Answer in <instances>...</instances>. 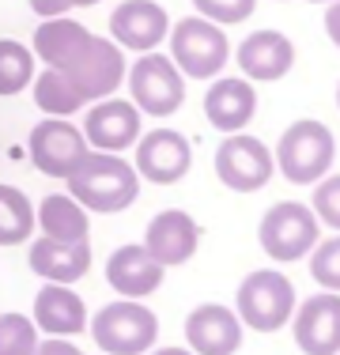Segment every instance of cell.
Listing matches in <instances>:
<instances>
[{
	"instance_id": "cell-30",
	"label": "cell",
	"mask_w": 340,
	"mask_h": 355,
	"mask_svg": "<svg viewBox=\"0 0 340 355\" xmlns=\"http://www.w3.org/2000/svg\"><path fill=\"white\" fill-rule=\"evenodd\" d=\"M197 15L212 19L216 27H235V23H246L257 8V0H193Z\"/></svg>"
},
{
	"instance_id": "cell-14",
	"label": "cell",
	"mask_w": 340,
	"mask_h": 355,
	"mask_svg": "<svg viewBox=\"0 0 340 355\" xmlns=\"http://www.w3.org/2000/svg\"><path fill=\"white\" fill-rule=\"evenodd\" d=\"M170 35V15L155 0H121L110 12V38L133 53H151Z\"/></svg>"
},
{
	"instance_id": "cell-12",
	"label": "cell",
	"mask_w": 340,
	"mask_h": 355,
	"mask_svg": "<svg viewBox=\"0 0 340 355\" xmlns=\"http://www.w3.org/2000/svg\"><path fill=\"white\" fill-rule=\"evenodd\" d=\"M140 110H136L129 98H99L91 103L87 117H83V140H87L91 151H110V155H121L125 148H133L140 140L144 125H140Z\"/></svg>"
},
{
	"instance_id": "cell-34",
	"label": "cell",
	"mask_w": 340,
	"mask_h": 355,
	"mask_svg": "<svg viewBox=\"0 0 340 355\" xmlns=\"http://www.w3.org/2000/svg\"><path fill=\"white\" fill-rule=\"evenodd\" d=\"M148 355H193L189 348H151Z\"/></svg>"
},
{
	"instance_id": "cell-27",
	"label": "cell",
	"mask_w": 340,
	"mask_h": 355,
	"mask_svg": "<svg viewBox=\"0 0 340 355\" xmlns=\"http://www.w3.org/2000/svg\"><path fill=\"white\" fill-rule=\"evenodd\" d=\"M38 325L27 318V314H0V355H34L38 348Z\"/></svg>"
},
{
	"instance_id": "cell-35",
	"label": "cell",
	"mask_w": 340,
	"mask_h": 355,
	"mask_svg": "<svg viewBox=\"0 0 340 355\" xmlns=\"http://www.w3.org/2000/svg\"><path fill=\"white\" fill-rule=\"evenodd\" d=\"M91 4H99V0H76V8H91Z\"/></svg>"
},
{
	"instance_id": "cell-1",
	"label": "cell",
	"mask_w": 340,
	"mask_h": 355,
	"mask_svg": "<svg viewBox=\"0 0 340 355\" xmlns=\"http://www.w3.org/2000/svg\"><path fill=\"white\" fill-rule=\"evenodd\" d=\"M65 182H68V197H76L87 212H102V216L125 212L140 197L136 166L121 155H110V151H87L83 163Z\"/></svg>"
},
{
	"instance_id": "cell-6",
	"label": "cell",
	"mask_w": 340,
	"mask_h": 355,
	"mask_svg": "<svg viewBox=\"0 0 340 355\" xmlns=\"http://www.w3.org/2000/svg\"><path fill=\"white\" fill-rule=\"evenodd\" d=\"M125 83H129V103L144 117H174L185 103V76L159 49L136 57V64L125 72Z\"/></svg>"
},
{
	"instance_id": "cell-15",
	"label": "cell",
	"mask_w": 340,
	"mask_h": 355,
	"mask_svg": "<svg viewBox=\"0 0 340 355\" xmlns=\"http://www.w3.org/2000/svg\"><path fill=\"white\" fill-rule=\"evenodd\" d=\"M235 61L242 69V80L250 83H276L295 69V42L284 31H253L238 42Z\"/></svg>"
},
{
	"instance_id": "cell-18",
	"label": "cell",
	"mask_w": 340,
	"mask_h": 355,
	"mask_svg": "<svg viewBox=\"0 0 340 355\" xmlns=\"http://www.w3.org/2000/svg\"><path fill=\"white\" fill-rule=\"evenodd\" d=\"M253 114H257V91L242 76H216V83L204 91V117L223 137L242 132L253 121Z\"/></svg>"
},
{
	"instance_id": "cell-33",
	"label": "cell",
	"mask_w": 340,
	"mask_h": 355,
	"mask_svg": "<svg viewBox=\"0 0 340 355\" xmlns=\"http://www.w3.org/2000/svg\"><path fill=\"white\" fill-rule=\"evenodd\" d=\"M325 35L340 49V0H329V8H325Z\"/></svg>"
},
{
	"instance_id": "cell-19",
	"label": "cell",
	"mask_w": 340,
	"mask_h": 355,
	"mask_svg": "<svg viewBox=\"0 0 340 355\" xmlns=\"http://www.w3.org/2000/svg\"><path fill=\"white\" fill-rule=\"evenodd\" d=\"M167 268L151 257L140 242H125L110 253L106 261V284L114 287L121 299H148L151 291L163 287Z\"/></svg>"
},
{
	"instance_id": "cell-24",
	"label": "cell",
	"mask_w": 340,
	"mask_h": 355,
	"mask_svg": "<svg viewBox=\"0 0 340 355\" xmlns=\"http://www.w3.org/2000/svg\"><path fill=\"white\" fill-rule=\"evenodd\" d=\"M31 91H34V106H38L42 114H49V117H72V114L83 110L80 91H76L72 80H68L65 72H57V69L34 72Z\"/></svg>"
},
{
	"instance_id": "cell-29",
	"label": "cell",
	"mask_w": 340,
	"mask_h": 355,
	"mask_svg": "<svg viewBox=\"0 0 340 355\" xmlns=\"http://www.w3.org/2000/svg\"><path fill=\"white\" fill-rule=\"evenodd\" d=\"M310 212L318 216V223L333 227V231L340 234V174H325L318 185H314Z\"/></svg>"
},
{
	"instance_id": "cell-3",
	"label": "cell",
	"mask_w": 340,
	"mask_h": 355,
	"mask_svg": "<svg viewBox=\"0 0 340 355\" xmlns=\"http://www.w3.org/2000/svg\"><path fill=\"white\" fill-rule=\"evenodd\" d=\"M102 355H148L159 340V318L140 299H114L87 321Z\"/></svg>"
},
{
	"instance_id": "cell-7",
	"label": "cell",
	"mask_w": 340,
	"mask_h": 355,
	"mask_svg": "<svg viewBox=\"0 0 340 355\" xmlns=\"http://www.w3.org/2000/svg\"><path fill=\"white\" fill-rule=\"evenodd\" d=\"M318 234H321L318 216L306 205H299V200H280V205H272L257 223L261 250L272 261H280V265L306 257V253L318 246Z\"/></svg>"
},
{
	"instance_id": "cell-8",
	"label": "cell",
	"mask_w": 340,
	"mask_h": 355,
	"mask_svg": "<svg viewBox=\"0 0 340 355\" xmlns=\"http://www.w3.org/2000/svg\"><path fill=\"white\" fill-rule=\"evenodd\" d=\"M125 72H129L125 49L110 35H87L83 49L68 61V69H65V76L72 80V87L80 91L83 106L99 103V98H110L125 83Z\"/></svg>"
},
{
	"instance_id": "cell-32",
	"label": "cell",
	"mask_w": 340,
	"mask_h": 355,
	"mask_svg": "<svg viewBox=\"0 0 340 355\" xmlns=\"http://www.w3.org/2000/svg\"><path fill=\"white\" fill-rule=\"evenodd\" d=\"M34 355H83V352L72 340H65V336H46V340H38Z\"/></svg>"
},
{
	"instance_id": "cell-2",
	"label": "cell",
	"mask_w": 340,
	"mask_h": 355,
	"mask_svg": "<svg viewBox=\"0 0 340 355\" xmlns=\"http://www.w3.org/2000/svg\"><path fill=\"white\" fill-rule=\"evenodd\" d=\"M272 159H276V171L291 185H318L337 159V140L325 129V121L299 117L284 129Z\"/></svg>"
},
{
	"instance_id": "cell-22",
	"label": "cell",
	"mask_w": 340,
	"mask_h": 355,
	"mask_svg": "<svg viewBox=\"0 0 340 355\" xmlns=\"http://www.w3.org/2000/svg\"><path fill=\"white\" fill-rule=\"evenodd\" d=\"M91 31L83 23H76L72 15H53V19H42L38 31H34V42H31V53L34 61H46V69H57L65 72L68 61L83 49Z\"/></svg>"
},
{
	"instance_id": "cell-31",
	"label": "cell",
	"mask_w": 340,
	"mask_h": 355,
	"mask_svg": "<svg viewBox=\"0 0 340 355\" xmlns=\"http://www.w3.org/2000/svg\"><path fill=\"white\" fill-rule=\"evenodd\" d=\"M76 8V0H31V12L38 19H53V15H68Z\"/></svg>"
},
{
	"instance_id": "cell-11",
	"label": "cell",
	"mask_w": 340,
	"mask_h": 355,
	"mask_svg": "<svg viewBox=\"0 0 340 355\" xmlns=\"http://www.w3.org/2000/svg\"><path fill=\"white\" fill-rule=\"evenodd\" d=\"M136 148V174L151 185H178L193 166V148L189 140L182 137L178 129H151L140 132V140L133 144Z\"/></svg>"
},
{
	"instance_id": "cell-25",
	"label": "cell",
	"mask_w": 340,
	"mask_h": 355,
	"mask_svg": "<svg viewBox=\"0 0 340 355\" xmlns=\"http://www.w3.org/2000/svg\"><path fill=\"white\" fill-rule=\"evenodd\" d=\"M34 234V205L27 193L0 182V246H19Z\"/></svg>"
},
{
	"instance_id": "cell-10",
	"label": "cell",
	"mask_w": 340,
	"mask_h": 355,
	"mask_svg": "<svg viewBox=\"0 0 340 355\" xmlns=\"http://www.w3.org/2000/svg\"><path fill=\"white\" fill-rule=\"evenodd\" d=\"M87 140H83L80 125H72L68 117H46L31 129L27 137V155L34 163V171L49 174V178H68L87 155Z\"/></svg>"
},
{
	"instance_id": "cell-16",
	"label": "cell",
	"mask_w": 340,
	"mask_h": 355,
	"mask_svg": "<svg viewBox=\"0 0 340 355\" xmlns=\"http://www.w3.org/2000/svg\"><path fill=\"white\" fill-rule=\"evenodd\" d=\"M242 321L223 302H201L185 318V344L193 355H235L242 348Z\"/></svg>"
},
{
	"instance_id": "cell-13",
	"label": "cell",
	"mask_w": 340,
	"mask_h": 355,
	"mask_svg": "<svg viewBox=\"0 0 340 355\" xmlns=\"http://www.w3.org/2000/svg\"><path fill=\"white\" fill-rule=\"evenodd\" d=\"M291 333L303 355H340V295L321 291L295 306Z\"/></svg>"
},
{
	"instance_id": "cell-4",
	"label": "cell",
	"mask_w": 340,
	"mask_h": 355,
	"mask_svg": "<svg viewBox=\"0 0 340 355\" xmlns=\"http://www.w3.org/2000/svg\"><path fill=\"white\" fill-rule=\"evenodd\" d=\"M170 61L185 80H216L231 61V42H227L223 27H216L204 15H185L170 27Z\"/></svg>"
},
{
	"instance_id": "cell-9",
	"label": "cell",
	"mask_w": 340,
	"mask_h": 355,
	"mask_svg": "<svg viewBox=\"0 0 340 355\" xmlns=\"http://www.w3.org/2000/svg\"><path fill=\"white\" fill-rule=\"evenodd\" d=\"M276 174V159L265 148V140L250 132H231L216 148V178L235 193H257Z\"/></svg>"
},
{
	"instance_id": "cell-21",
	"label": "cell",
	"mask_w": 340,
	"mask_h": 355,
	"mask_svg": "<svg viewBox=\"0 0 340 355\" xmlns=\"http://www.w3.org/2000/svg\"><path fill=\"white\" fill-rule=\"evenodd\" d=\"M31 321L38 325V333L46 336H76L87 329V306L83 299L65 284H42V291L34 295V314Z\"/></svg>"
},
{
	"instance_id": "cell-36",
	"label": "cell",
	"mask_w": 340,
	"mask_h": 355,
	"mask_svg": "<svg viewBox=\"0 0 340 355\" xmlns=\"http://www.w3.org/2000/svg\"><path fill=\"white\" fill-rule=\"evenodd\" d=\"M337 106H340V83H337Z\"/></svg>"
},
{
	"instance_id": "cell-17",
	"label": "cell",
	"mask_w": 340,
	"mask_h": 355,
	"mask_svg": "<svg viewBox=\"0 0 340 355\" xmlns=\"http://www.w3.org/2000/svg\"><path fill=\"white\" fill-rule=\"evenodd\" d=\"M140 246L148 250L163 268H178V265H185V261L197 253L201 227H197V219H193L189 212H182V208H167V212L151 216Z\"/></svg>"
},
{
	"instance_id": "cell-5",
	"label": "cell",
	"mask_w": 340,
	"mask_h": 355,
	"mask_svg": "<svg viewBox=\"0 0 340 355\" xmlns=\"http://www.w3.org/2000/svg\"><path fill=\"white\" fill-rule=\"evenodd\" d=\"M235 314L242 329L253 333H276L295 314V284L276 268H257L238 284L235 295Z\"/></svg>"
},
{
	"instance_id": "cell-28",
	"label": "cell",
	"mask_w": 340,
	"mask_h": 355,
	"mask_svg": "<svg viewBox=\"0 0 340 355\" xmlns=\"http://www.w3.org/2000/svg\"><path fill=\"white\" fill-rule=\"evenodd\" d=\"M310 276L318 287L340 295V234L318 239V246L310 250Z\"/></svg>"
},
{
	"instance_id": "cell-20",
	"label": "cell",
	"mask_w": 340,
	"mask_h": 355,
	"mask_svg": "<svg viewBox=\"0 0 340 355\" xmlns=\"http://www.w3.org/2000/svg\"><path fill=\"white\" fill-rule=\"evenodd\" d=\"M31 272H38L46 284L72 287L83 280L91 268V239L87 242H53V239H34L27 250Z\"/></svg>"
},
{
	"instance_id": "cell-37",
	"label": "cell",
	"mask_w": 340,
	"mask_h": 355,
	"mask_svg": "<svg viewBox=\"0 0 340 355\" xmlns=\"http://www.w3.org/2000/svg\"><path fill=\"white\" fill-rule=\"evenodd\" d=\"M310 4H325V0H310Z\"/></svg>"
},
{
	"instance_id": "cell-23",
	"label": "cell",
	"mask_w": 340,
	"mask_h": 355,
	"mask_svg": "<svg viewBox=\"0 0 340 355\" xmlns=\"http://www.w3.org/2000/svg\"><path fill=\"white\" fill-rule=\"evenodd\" d=\"M34 227H42V239L53 242H87L91 212L68 193H49L34 208Z\"/></svg>"
},
{
	"instance_id": "cell-26",
	"label": "cell",
	"mask_w": 340,
	"mask_h": 355,
	"mask_svg": "<svg viewBox=\"0 0 340 355\" xmlns=\"http://www.w3.org/2000/svg\"><path fill=\"white\" fill-rule=\"evenodd\" d=\"M34 83V53L15 38H0V98L19 95Z\"/></svg>"
}]
</instances>
